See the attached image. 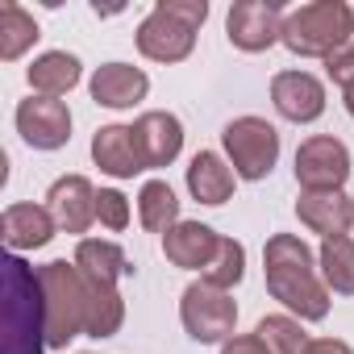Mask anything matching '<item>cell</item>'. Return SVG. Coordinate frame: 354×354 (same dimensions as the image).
<instances>
[{
	"mask_svg": "<svg viewBox=\"0 0 354 354\" xmlns=\"http://www.w3.org/2000/svg\"><path fill=\"white\" fill-rule=\"evenodd\" d=\"M263 275L267 292L296 317V321H325L329 317V288L321 279L317 254L300 234H271L263 246Z\"/></svg>",
	"mask_w": 354,
	"mask_h": 354,
	"instance_id": "cell-1",
	"label": "cell"
},
{
	"mask_svg": "<svg viewBox=\"0 0 354 354\" xmlns=\"http://www.w3.org/2000/svg\"><path fill=\"white\" fill-rule=\"evenodd\" d=\"M5 304H0V321H5V346L0 354H46V296L38 267H30L21 254H5Z\"/></svg>",
	"mask_w": 354,
	"mask_h": 354,
	"instance_id": "cell-2",
	"label": "cell"
},
{
	"mask_svg": "<svg viewBox=\"0 0 354 354\" xmlns=\"http://www.w3.org/2000/svg\"><path fill=\"white\" fill-rule=\"evenodd\" d=\"M209 21V0H158L142 17L133 42L150 63H184L196 50V34Z\"/></svg>",
	"mask_w": 354,
	"mask_h": 354,
	"instance_id": "cell-3",
	"label": "cell"
},
{
	"mask_svg": "<svg viewBox=\"0 0 354 354\" xmlns=\"http://www.w3.org/2000/svg\"><path fill=\"white\" fill-rule=\"evenodd\" d=\"M296 59H333L342 46L354 42V9L346 0H308L288 9L283 38Z\"/></svg>",
	"mask_w": 354,
	"mask_h": 354,
	"instance_id": "cell-4",
	"label": "cell"
},
{
	"mask_svg": "<svg viewBox=\"0 0 354 354\" xmlns=\"http://www.w3.org/2000/svg\"><path fill=\"white\" fill-rule=\"evenodd\" d=\"M38 279H42V296H46V342H50V350H67L75 337H84L88 279L67 259L42 263Z\"/></svg>",
	"mask_w": 354,
	"mask_h": 354,
	"instance_id": "cell-5",
	"label": "cell"
},
{
	"mask_svg": "<svg viewBox=\"0 0 354 354\" xmlns=\"http://www.w3.org/2000/svg\"><path fill=\"white\" fill-rule=\"evenodd\" d=\"M221 150H225V158H230L238 180L259 184V180H267V175L275 171V162H279V129L267 117H254V113L234 117L221 129Z\"/></svg>",
	"mask_w": 354,
	"mask_h": 354,
	"instance_id": "cell-6",
	"label": "cell"
},
{
	"mask_svg": "<svg viewBox=\"0 0 354 354\" xmlns=\"http://www.w3.org/2000/svg\"><path fill=\"white\" fill-rule=\"evenodd\" d=\"M180 321H184V333L192 342H201V346H225L238 333V304H234L230 292L196 279L180 296Z\"/></svg>",
	"mask_w": 354,
	"mask_h": 354,
	"instance_id": "cell-7",
	"label": "cell"
},
{
	"mask_svg": "<svg viewBox=\"0 0 354 354\" xmlns=\"http://www.w3.org/2000/svg\"><path fill=\"white\" fill-rule=\"evenodd\" d=\"M350 150L333 133H313L296 150V184L300 192H346Z\"/></svg>",
	"mask_w": 354,
	"mask_h": 354,
	"instance_id": "cell-8",
	"label": "cell"
},
{
	"mask_svg": "<svg viewBox=\"0 0 354 354\" xmlns=\"http://www.w3.org/2000/svg\"><path fill=\"white\" fill-rule=\"evenodd\" d=\"M283 17L288 13L279 0H234L225 17V38L246 55H263L283 38Z\"/></svg>",
	"mask_w": 354,
	"mask_h": 354,
	"instance_id": "cell-9",
	"label": "cell"
},
{
	"mask_svg": "<svg viewBox=\"0 0 354 354\" xmlns=\"http://www.w3.org/2000/svg\"><path fill=\"white\" fill-rule=\"evenodd\" d=\"M17 133L30 150H63L71 142V109L67 100H50V96H30L17 104L13 113Z\"/></svg>",
	"mask_w": 354,
	"mask_h": 354,
	"instance_id": "cell-10",
	"label": "cell"
},
{
	"mask_svg": "<svg viewBox=\"0 0 354 354\" xmlns=\"http://www.w3.org/2000/svg\"><path fill=\"white\" fill-rule=\"evenodd\" d=\"M133 146H138V158L146 171H158V167H171L184 150V121L167 113V109H150L142 113L133 125Z\"/></svg>",
	"mask_w": 354,
	"mask_h": 354,
	"instance_id": "cell-11",
	"label": "cell"
},
{
	"mask_svg": "<svg viewBox=\"0 0 354 354\" xmlns=\"http://www.w3.org/2000/svg\"><path fill=\"white\" fill-rule=\"evenodd\" d=\"M96 196H100V188L88 180V175H59L50 184V192H46V209L55 213L63 234L84 238L96 225Z\"/></svg>",
	"mask_w": 354,
	"mask_h": 354,
	"instance_id": "cell-12",
	"label": "cell"
},
{
	"mask_svg": "<svg viewBox=\"0 0 354 354\" xmlns=\"http://www.w3.org/2000/svg\"><path fill=\"white\" fill-rule=\"evenodd\" d=\"M271 104L283 121L292 125H313L321 113H325V84L313 75V71H279L271 80Z\"/></svg>",
	"mask_w": 354,
	"mask_h": 354,
	"instance_id": "cell-13",
	"label": "cell"
},
{
	"mask_svg": "<svg viewBox=\"0 0 354 354\" xmlns=\"http://www.w3.org/2000/svg\"><path fill=\"white\" fill-rule=\"evenodd\" d=\"M88 92H92V100H96L100 109L125 113V109H133V104L146 100V92H150V75H146L142 67H133V63H104V67L92 71Z\"/></svg>",
	"mask_w": 354,
	"mask_h": 354,
	"instance_id": "cell-14",
	"label": "cell"
},
{
	"mask_svg": "<svg viewBox=\"0 0 354 354\" xmlns=\"http://www.w3.org/2000/svg\"><path fill=\"white\" fill-rule=\"evenodd\" d=\"M217 242L221 234L205 221H180V225H171L162 234V254L171 267H180V271H205L217 254Z\"/></svg>",
	"mask_w": 354,
	"mask_h": 354,
	"instance_id": "cell-15",
	"label": "cell"
},
{
	"mask_svg": "<svg viewBox=\"0 0 354 354\" xmlns=\"http://www.w3.org/2000/svg\"><path fill=\"white\" fill-rule=\"evenodd\" d=\"M0 234H5V246L13 254H26V250L50 246L59 234V221L46 205H9L5 217H0Z\"/></svg>",
	"mask_w": 354,
	"mask_h": 354,
	"instance_id": "cell-16",
	"label": "cell"
},
{
	"mask_svg": "<svg viewBox=\"0 0 354 354\" xmlns=\"http://www.w3.org/2000/svg\"><path fill=\"white\" fill-rule=\"evenodd\" d=\"M296 217L304 230L325 238H346L354 225V196L346 192H300L296 201Z\"/></svg>",
	"mask_w": 354,
	"mask_h": 354,
	"instance_id": "cell-17",
	"label": "cell"
},
{
	"mask_svg": "<svg viewBox=\"0 0 354 354\" xmlns=\"http://www.w3.org/2000/svg\"><path fill=\"white\" fill-rule=\"evenodd\" d=\"M234 184H238V175H234L225 154H217V150H196L192 154V162H188V192H192L196 205H209V209L225 205L234 196Z\"/></svg>",
	"mask_w": 354,
	"mask_h": 354,
	"instance_id": "cell-18",
	"label": "cell"
},
{
	"mask_svg": "<svg viewBox=\"0 0 354 354\" xmlns=\"http://www.w3.org/2000/svg\"><path fill=\"white\" fill-rule=\"evenodd\" d=\"M71 263L80 267V275L96 288H117L133 267H129V254L113 242V238H80L75 242V254Z\"/></svg>",
	"mask_w": 354,
	"mask_h": 354,
	"instance_id": "cell-19",
	"label": "cell"
},
{
	"mask_svg": "<svg viewBox=\"0 0 354 354\" xmlns=\"http://www.w3.org/2000/svg\"><path fill=\"white\" fill-rule=\"evenodd\" d=\"M92 162L104 175H113V180H133L138 171H146L142 158H138V146H133V129L129 125H100L92 133Z\"/></svg>",
	"mask_w": 354,
	"mask_h": 354,
	"instance_id": "cell-20",
	"label": "cell"
},
{
	"mask_svg": "<svg viewBox=\"0 0 354 354\" xmlns=\"http://www.w3.org/2000/svg\"><path fill=\"white\" fill-rule=\"evenodd\" d=\"M26 80L34 88V96H50V100H63L80 80H84V63L67 50H46L38 55L30 67H26Z\"/></svg>",
	"mask_w": 354,
	"mask_h": 354,
	"instance_id": "cell-21",
	"label": "cell"
},
{
	"mask_svg": "<svg viewBox=\"0 0 354 354\" xmlns=\"http://www.w3.org/2000/svg\"><path fill=\"white\" fill-rule=\"evenodd\" d=\"M138 221L150 234H167L171 225H180V201H175V188L167 180H146L138 192Z\"/></svg>",
	"mask_w": 354,
	"mask_h": 354,
	"instance_id": "cell-22",
	"label": "cell"
},
{
	"mask_svg": "<svg viewBox=\"0 0 354 354\" xmlns=\"http://www.w3.org/2000/svg\"><path fill=\"white\" fill-rule=\"evenodd\" d=\"M42 38L34 13H26L17 0H5L0 5V63H17L34 42Z\"/></svg>",
	"mask_w": 354,
	"mask_h": 354,
	"instance_id": "cell-23",
	"label": "cell"
},
{
	"mask_svg": "<svg viewBox=\"0 0 354 354\" xmlns=\"http://www.w3.org/2000/svg\"><path fill=\"white\" fill-rule=\"evenodd\" d=\"M121 325H125V300H121V292H117V288H96V283H88L84 337L104 342V337L121 333Z\"/></svg>",
	"mask_w": 354,
	"mask_h": 354,
	"instance_id": "cell-24",
	"label": "cell"
},
{
	"mask_svg": "<svg viewBox=\"0 0 354 354\" xmlns=\"http://www.w3.org/2000/svg\"><path fill=\"white\" fill-rule=\"evenodd\" d=\"M317 267L329 292L337 296H354V238H325L317 250Z\"/></svg>",
	"mask_w": 354,
	"mask_h": 354,
	"instance_id": "cell-25",
	"label": "cell"
},
{
	"mask_svg": "<svg viewBox=\"0 0 354 354\" xmlns=\"http://www.w3.org/2000/svg\"><path fill=\"white\" fill-rule=\"evenodd\" d=\"M254 333L263 337V346L271 354H304L308 350V333H304V321H296L292 313H271L254 325Z\"/></svg>",
	"mask_w": 354,
	"mask_h": 354,
	"instance_id": "cell-26",
	"label": "cell"
},
{
	"mask_svg": "<svg viewBox=\"0 0 354 354\" xmlns=\"http://www.w3.org/2000/svg\"><path fill=\"white\" fill-rule=\"evenodd\" d=\"M201 279L213 283V288H221V292H234V288L246 279V246H242L238 238H225V234H221L217 254H213V263L201 271Z\"/></svg>",
	"mask_w": 354,
	"mask_h": 354,
	"instance_id": "cell-27",
	"label": "cell"
},
{
	"mask_svg": "<svg viewBox=\"0 0 354 354\" xmlns=\"http://www.w3.org/2000/svg\"><path fill=\"white\" fill-rule=\"evenodd\" d=\"M96 221H100L104 230H113V234L129 230V221H133L129 196L117 192V188H100V196H96Z\"/></svg>",
	"mask_w": 354,
	"mask_h": 354,
	"instance_id": "cell-28",
	"label": "cell"
},
{
	"mask_svg": "<svg viewBox=\"0 0 354 354\" xmlns=\"http://www.w3.org/2000/svg\"><path fill=\"white\" fill-rule=\"evenodd\" d=\"M325 75H329L337 88H350V84H354V42L342 46L333 59H325Z\"/></svg>",
	"mask_w": 354,
	"mask_h": 354,
	"instance_id": "cell-29",
	"label": "cell"
},
{
	"mask_svg": "<svg viewBox=\"0 0 354 354\" xmlns=\"http://www.w3.org/2000/svg\"><path fill=\"white\" fill-rule=\"evenodd\" d=\"M221 354H271V350L263 346L259 333H234V337L221 346Z\"/></svg>",
	"mask_w": 354,
	"mask_h": 354,
	"instance_id": "cell-30",
	"label": "cell"
},
{
	"mask_svg": "<svg viewBox=\"0 0 354 354\" xmlns=\"http://www.w3.org/2000/svg\"><path fill=\"white\" fill-rule=\"evenodd\" d=\"M304 354H354V346L342 342V337H313Z\"/></svg>",
	"mask_w": 354,
	"mask_h": 354,
	"instance_id": "cell-31",
	"label": "cell"
},
{
	"mask_svg": "<svg viewBox=\"0 0 354 354\" xmlns=\"http://www.w3.org/2000/svg\"><path fill=\"white\" fill-rule=\"evenodd\" d=\"M342 104H346V113L354 117V84H350V88H342Z\"/></svg>",
	"mask_w": 354,
	"mask_h": 354,
	"instance_id": "cell-32",
	"label": "cell"
}]
</instances>
